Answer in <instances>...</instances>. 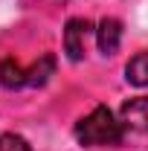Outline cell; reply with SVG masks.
Segmentation results:
<instances>
[{"label":"cell","mask_w":148,"mask_h":151,"mask_svg":"<svg viewBox=\"0 0 148 151\" xmlns=\"http://www.w3.org/2000/svg\"><path fill=\"white\" fill-rule=\"evenodd\" d=\"M87 32H90V20H84V18L67 20V29H64V52H67L70 61H81L84 58Z\"/></svg>","instance_id":"obj_2"},{"label":"cell","mask_w":148,"mask_h":151,"mask_svg":"<svg viewBox=\"0 0 148 151\" xmlns=\"http://www.w3.org/2000/svg\"><path fill=\"white\" fill-rule=\"evenodd\" d=\"M29 84V73L26 67L15 61V58H3L0 61V87L6 90H18V87H26Z\"/></svg>","instance_id":"obj_5"},{"label":"cell","mask_w":148,"mask_h":151,"mask_svg":"<svg viewBox=\"0 0 148 151\" xmlns=\"http://www.w3.org/2000/svg\"><path fill=\"white\" fill-rule=\"evenodd\" d=\"M122 137H125V128L108 105L93 108L87 116L75 122V139L81 145H119Z\"/></svg>","instance_id":"obj_1"},{"label":"cell","mask_w":148,"mask_h":151,"mask_svg":"<svg viewBox=\"0 0 148 151\" xmlns=\"http://www.w3.org/2000/svg\"><path fill=\"white\" fill-rule=\"evenodd\" d=\"M125 78L137 87H148V50L145 52H137L125 64Z\"/></svg>","instance_id":"obj_6"},{"label":"cell","mask_w":148,"mask_h":151,"mask_svg":"<svg viewBox=\"0 0 148 151\" xmlns=\"http://www.w3.org/2000/svg\"><path fill=\"white\" fill-rule=\"evenodd\" d=\"M119 122L125 131H148V96H134L122 102Z\"/></svg>","instance_id":"obj_3"},{"label":"cell","mask_w":148,"mask_h":151,"mask_svg":"<svg viewBox=\"0 0 148 151\" xmlns=\"http://www.w3.org/2000/svg\"><path fill=\"white\" fill-rule=\"evenodd\" d=\"M0 151H32L20 134H0Z\"/></svg>","instance_id":"obj_8"},{"label":"cell","mask_w":148,"mask_h":151,"mask_svg":"<svg viewBox=\"0 0 148 151\" xmlns=\"http://www.w3.org/2000/svg\"><path fill=\"white\" fill-rule=\"evenodd\" d=\"M26 73H29V87H41V84H47L50 76L55 73V58H52V55H41V61H35Z\"/></svg>","instance_id":"obj_7"},{"label":"cell","mask_w":148,"mask_h":151,"mask_svg":"<svg viewBox=\"0 0 148 151\" xmlns=\"http://www.w3.org/2000/svg\"><path fill=\"white\" fill-rule=\"evenodd\" d=\"M119 41H122V23H119L116 18L99 20V29H96L99 52H102V55H113V52L119 50Z\"/></svg>","instance_id":"obj_4"}]
</instances>
